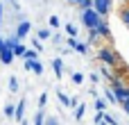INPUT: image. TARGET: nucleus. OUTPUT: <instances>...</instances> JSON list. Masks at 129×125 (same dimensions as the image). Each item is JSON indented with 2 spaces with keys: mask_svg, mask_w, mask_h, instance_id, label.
<instances>
[{
  "mask_svg": "<svg viewBox=\"0 0 129 125\" xmlns=\"http://www.w3.org/2000/svg\"><path fill=\"white\" fill-rule=\"evenodd\" d=\"M104 100H107L109 105H118V100H116V93H113V89H111V87L104 91Z\"/></svg>",
  "mask_w": 129,
  "mask_h": 125,
  "instance_id": "12",
  "label": "nucleus"
},
{
  "mask_svg": "<svg viewBox=\"0 0 129 125\" xmlns=\"http://www.w3.org/2000/svg\"><path fill=\"white\" fill-rule=\"evenodd\" d=\"M2 46H5V36L0 34V48H2Z\"/></svg>",
  "mask_w": 129,
  "mask_h": 125,
  "instance_id": "38",
  "label": "nucleus"
},
{
  "mask_svg": "<svg viewBox=\"0 0 129 125\" xmlns=\"http://www.w3.org/2000/svg\"><path fill=\"white\" fill-rule=\"evenodd\" d=\"M32 48L41 52V50H43V46H41V39H32Z\"/></svg>",
  "mask_w": 129,
  "mask_h": 125,
  "instance_id": "31",
  "label": "nucleus"
},
{
  "mask_svg": "<svg viewBox=\"0 0 129 125\" xmlns=\"http://www.w3.org/2000/svg\"><path fill=\"white\" fill-rule=\"evenodd\" d=\"M84 114H86V105H84V102H79V105L75 107V121H82V118H84Z\"/></svg>",
  "mask_w": 129,
  "mask_h": 125,
  "instance_id": "13",
  "label": "nucleus"
},
{
  "mask_svg": "<svg viewBox=\"0 0 129 125\" xmlns=\"http://www.w3.org/2000/svg\"><path fill=\"white\" fill-rule=\"evenodd\" d=\"M70 80H73V84H82V82H84V75H82V73H73Z\"/></svg>",
  "mask_w": 129,
  "mask_h": 125,
  "instance_id": "29",
  "label": "nucleus"
},
{
  "mask_svg": "<svg viewBox=\"0 0 129 125\" xmlns=\"http://www.w3.org/2000/svg\"><path fill=\"white\" fill-rule=\"evenodd\" d=\"M14 59H16V57H14V50H11L9 46H2V48H0V61H2L5 66H9Z\"/></svg>",
  "mask_w": 129,
  "mask_h": 125,
  "instance_id": "6",
  "label": "nucleus"
},
{
  "mask_svg": "<svg viewBox=\"0 0 129 125\" xmlns=\"http://www.w3.org/2000/svg\"><path fill=\"white\" fill-rule=\"evenodd\" d=\"M93 9L100 14V16H109L111 9H113V0H93Z\"/></svg>",
  "mask_w": 129,
  "mask_h": 125,
  "instance_id": "3",
  "label": "nucleus"
},
{
  "mask_svg": "<svg viewBox=\"0 0 129 125\" xmlns=\"http://www.w3.org/2000/svg\"><path fill=\"white\" fill-rule=\"evenodd\" d=\"M29 30H32V23H29V20H20V23L16 25V36L23 41V39L29 34Z\"/></svg>",
  "mask_w": 129,
  "mask_h": 125,
  "instance_id": "5",
  "label": "nucleus"
},
{
  "mask_svg": "<svg viewBox=\"0 0 129 125\" xmlns=\"http://www.w3.org/2000/svg\"><path fill=\"white\" fill-rule=\"evenodd\" d=\"M77 7H79V9H91V7H93V0H79Z\"/></svg>",
  "mask_w": 129,
  "mask_h": 125,
  "instance_id": "27",
  "label": "nucleus"
},
{
  "mask_svg": "<svg viewBox=\"0 0 129 125\" xmlns=\"http://www.w3.org/2000/svg\"><path fill=\"white\" fill-rule=\"evenodd\" d=\"M14 118H16L18 123H23V121H25V98H23V100H18L16 112H14Z\"/></svg>",
  "mask_w": 129,
  "mask_h": 125,
  "instance_id": "8",
  "label": "nucleus"
},
{
  "mask_svg": "<svg viewBox=\"0 0 129 125\" xmlns=\"http://www.w3.org/2000/svg\"><path fill=\"white\" fill-rule=\"evenodd\" d=\"M88 80H91L93 84H98V82H100V73H91V75H88Z\"/></svg>",
  "mask_w": 129,
  "mask_h": 125,
  "instance_id": "35",
  "label": "nucleus"
},
{
  "mask_svg": "<svg viewBox=\"0 0 129 125\" xmlns=\"http://www.w3.org/2000/svg\"><path fill=\"white\" fill-rule=\"evenodd\" d=\"M50 39H52V43H54V46H59V43L63 41V39H61V34H52Z\"/></svg>",
  "mask_w": 129,
  "mask_h": 125,
  "instance_id": "34",
  "label": "nucleus"
},
{
  "mask_svg": "<svg viewBox=\"0 0 129 125\" xmlns=\"http://www.w3.org/2000/svg\"><path fill=\"white\" fill-rule=\"evenodd\" d=\"M25 52H27V48H25L23 43H18V46L14 48V57H25Z\"/></svg>",
  "mask_w": 129,
  "mask_h": 125,
  "instance_id": "19",
  "label": "nucleus"
},
{
  "mask_svg": "<svg viewBox=\"0 0 129 125\" xmlns=\"http://www.w3.org/2000/svg\"><path fill=\"white\" fill-rule=\"evenodd\" d=\"M25 71H32V59H25Z\"/></svg>",
  "mask_w": 129,
  "mask_h": 125,
  "instance_id": "36",
  "label": "nucleus"
},
{
  "mask_svg": "<svg viewBox=\"0 0 129 125\" xmlns=\"http://www.w3.org/2000/svg\"><path fill=\"white\" fill-rule=\"evenodd\" d=\"M43 125H61V123H59L57 116H45V123H43Z\"/></svg>",
  "mask_w": 129,
  "mask_h": 125,
  "instance_id": "28",
  "label": "nucleus"
},
{
  "mask_svg": "<svg viewBox=\"0 0 129 125\" xmlns=\"http://www.w3.org/2000/svg\"><path fill=\"white\" fill-rule=\"evenodd\" d=\"M18 43H20V39H18V36H16V32H14V34H11V36H9V39H5V46H9V48H11V50H14V48H16V46H18Z\"/></svg>",
  "mask_w": 129,
  "mask_h": 125,
  "instance_id": "14",
  "label": "nucleus"
},
{
  "mask_svg": "<svg viewBox=\"0 0 129 125\" xmlns=\"http://www.w3.org/2000/svg\"><path fill=\"white\" fill-rule=\"evenodd\" d=\"M118 16H120V20H122V25L129 30V5H122L120 7V11H118Z\"/></svg>",
  "mask_w": 129,
  "mask_h": 125,
  "instance_id": "9",
  "label": "nucleus"
},
{
  "mask_svg": "<svg viewBox=\"0 0 129 125\" xmlns=\"http://www.w3.org/2000/svg\"><path fill=\"white\" fill-rule=\"evenodd\" d=\"M43 123H45V112L39 107V112L34 114V125H43Z\"/></svg>",
  "mask_w": 129,
  "mask_h": 125,
  "instance_id": "15",
  "label": "nucleus"
},
{
  "mask_svg": "<svg viewBox=\"0 0 129 125\" xmlns=\"http://www.w3.org/2000/svg\"><path fill=\"white\" fill-rule=\"evenodd\" d=\"M66 2H73V5H77V2H79V0H66Z\"/></svg>",
  "mask_w": 129,
  "mask_h": 125,
  "instance_id": "40",
  "label": "nucleus"
},
{
  "mask_svg": "<svg viewBox=\"0 0 129 125\" xmlns=\"http://www.w3.org/2000/svg\"><path fill=\"white\" fill-rule=\"evenodd\" d=\"M73 50H75V52H79V55H86V52H88V43H82V41H77Z\"/></svg>",
  "mask_w": 129,
  "mask_h": 125,
  "instance_id": "16",
  "label": "nucleus"
},
{
  "mask_svg": "<svg viewBox=\"0 0 129 125\" xmlns=\"http://www.w3.org/2000/svg\"><path fill=\"white\" fill-rule=\"evenodd\" d=\"M32 73H36V75H43V64H41L39 59H34V61H32Z\"/></svg>",
  "mask_w": 129,
  "mask_h": 125,
  "instance_id": "17",
  "label": "nucleus"
},
{
  "mask_svg": "<svg viewBox=\"0 0 129 125\" xmlns=\"http://www.w3.org/2000/svg\"><path fill=\"white\" fill-rule=\"evenodd\" d=\"M50 27H59V16H50Z\"/></svg>",
  "mask_w": 129,
  "mask_h": 125,
  "instance_id": "33",
  "label": "nucleus"
},
{
  "mask_svg": "<svg viewBox=\"0 0 129 125\" xmlns=\"http://www.w3.org/2000/svg\"><path fill=\"white\" fill-rule=\"evenodd\" d=\"M52 68H54V75L61 77V73H63V61H61L59 57H54V59H52Z\"/></svg>",
  "mask_w": 129,
  "mask_h": 125,
  "instance_id": "10",
  "label": "nucleus"
},
{
  "mask_svg": "<svg viewBox=\"0 0 129 125\" xmlns=\"http://www.w3.org/2000/svg\"><path fill=\"white\" fill-rule=\"evenodd\" d=\"M57 98H59V102H61L63 107H70V98H68L63 91H59V93H57Z\"/></svg>",
  "mask_w": 129,
  "mask_h": 125,
  "instance_id": "20",
  "label": "nucleus"
},
{
  "mask_svg": "<svg viewBox=\"0 0 129 125\" xmlns=\"http://www.w3.org/2000/svg\"><path fill=\"white\" fill-rule=\"evenodd\" d=\"M9 91H11V93H16V91H18V80H16L14 75L9 77Z\"/></svg>",
  "mask_w": 129,
  "mask_h": 125,
  "instance_id": "24",
  "label": "nucleus"
},
{
  "mask_svg": "<svg viewBox=\"0 0 129 125\" xmlns=\"http://www.w3.org/2000/svg\"><path fill=\"white\" fill-rule=\"evenodd\" d=\"M102 20H104V16H100L93 7H91V9H82V25H84L86 30H95Z\"/></svg>",
  "mask_w": 129,
  "mask_h": 125,
  "instance_id": "2",
  "label": "nucleus"
},
{
  "mask_svg": "<svg viewBox=\"0 0 129 125\" xmlns=\"http://www.w3.org/2000/svg\"><path fill=\"white\" fill-rule=\"evenodd\" d=\"M23 59H32V61H34V59H39V50H34V48H29V50L25 52V57H23Z\"/></svg>",
  "mask_w": 129,
  "mask_h": 125,
  "instance_id": "22",
  "label": "nucleus"
},
{
  "mask_svg": "<svg viewBox=\"0 0 129 125\" xmlns=\"http://www.w3.org/2000/svg\"><path fill=\"white\" fill-rule=\"evenodd\" d=\"M98 59H100L102 64L111 66V68H116V66H120V64H122L120 55H118V52H116L113 48H109V46H102V48L98 50Z\"/></svg>",
  "mask_w": 129,
  "mask_h": 125,
  "instance_id": "1",
  "label": "nucleus"
},
{
  "mask_svg": "<svg viewBox=\"0 0 129 125\" xmlns=\"http://www.w3.org/2000/svg\"><path fill=\"white\" fill-rule=\"evenodd\" d=\"M107 105H109L107 100H102V98L95 96V109H98V112H107Z\"/></svg>",
  "mask_w": 129,
  "mask_h": 125,
  "instance_id": "18",
  "label": "nucleus"
},
{
  "mask_svg": "<svg viewBox=\"0 0 129 125\" xmlns=\"http://www.w3.org/2000/svg\"><path fill=\"white\" fill-rule=\"evenodd\" d=\"M14 112H16L14 105H5V116H7V118H14Z\"/></svg>",
  "mask_w": 129,
  "mask_h": 125,
  "instance_id": "26",
  "label": "nucleus"
},
{
  "mask_svg": "<svg viewBox=\"0 0 129 125\" xmlns=\"http://www.w3.org/2000/svg\"><path fill=\"white\" fill-rule=\"evenodd\" d=\"M104 123H107V125H118V118H116L113 114H109V112H104Z\"/></svg>",
  "mask_w": 129,
  "mask_h": 125,
  "instance_id": "21",
  "label": "nucleus"
},
{
  "mask_svg": "<svg viewBox=\"0 0 129 125\" xmlns=\"http://www.w3.org/2000/svg\"><path fill=\"white\" fill-rule=\"evenodd\" d=\"M95 32H98V36H100V39H109V41H111V30H109L107 18H104V20H102V23L95 27Z\"/></svg>",
  "mask_w": 129,
  "mask_h": 125,
  "instance_id": "7",
  "label": "nucleus"
},
{
  "mask_svg": "<svg viewBox=\"0 0 129 125\" xmlns=\"http://www.w3.org/2000/svg\"><path fill=\"white\" fill-rule=\"evenodd\" d=\"M104 121V112H95V118H93V125H100Z\"/></svg>",
  "mask_w": 129,
  "mask_h": 125,
  "instance_id": "30",
  "label": "nucleus"
},
{
  "mask_svg": "<svg viewBox=\"0 0 129 125\" xmlns=\"http://www.w3.org/2000/svg\"><path fill=\"white\" fill-rule=\"evenodd\" d=\"M66 32H68V36H77V25L68 23V25H66Z\"/></svg>",
  "mask_w": 129,
  "mask_h": 125,
  "instance_id": "25",
  "label": "nucleus"
},
{
  "mask_svg": "<svg viewBox=\"0 0 129 125\" xmlns=\"http://www.w3.org/2000/svg\"><path fill=\"white\" fill-rule=\"evenodd\" d=\"M45 102H48V93H41V96H39V107L43 109V107H45Z\"/></svg>",
  "mask_w": 129,
  "mask_h": 125,
  "instance_id": "32",
  "label": "nucleus"
},
{
  "mask_svg": "<svg viewBox=\"0 0 129 125\" xmlns=\"http://www.w3.org/2000/svg\"><path fill=\"white\" fill-rule=\"evenodd\" d=\"M86 43H88V48L100 43V36H98V32H95V30H88V39H86Z\"/></svg>",
  "mask_w": 129,
  "mask_h": 125,
  "instance_id": "11",
  "label": "nucleus"
},
{
  "mask_svg": "<svg viewBox=\"0 0 129 125\" xmlns=\"http://www.w3.org/2000/svg\"><path fill=\"white\" fill-rule=\"evenodd\" d=\"M113 89V93H116V100H118V105H125L129 100V84H120V87H111Z\"/></svg>",
  "mask_w": 129,
  "mask_h": 125,
  "instance_id": "4",
  "label": "nucleus"
},
{
  "mask_svg": "<svg viewBox=\"0 0 129 125\" xmlns=\"http://www.w3.org/2000/svg\"><path fill=\"white\" fill-rule=\"evenodd\" d=\"M0 23H2V2H0Z\"/></svg>",
  "mask_w": 129,
  "mask_h": 125,
  "instance_id": "39",
  "label": "nucleus"
},
{
  "mask_svg": "<svg viewBox=\"0 0 129 125\" xmlns=\"http://www.w3.org/2000/svg\"><path fill=\"white\" fill-rule=\"evenodd\" d=\"M36 36H39V39H41V41H43V39H50V36H52V34H50V30H48V27H41V30H39V34H36Z\"/></svg>",
  "mask_w": 129,
  "mask_h": 125,
  "instance_id": "23",
  "label": "nucleus"
},
{
  "mask_svg": "<svg viewBox=\"0 0 129 125\" xmlns=\"http://www.w3.org/2000/svg\"><path fill=\"white\" fill-rule=\"evenodd\" d=\"M122 109H125V114H127V116H129V100H127V102H125V105H122Z\"/></svg>",
  "mask_w": 129,
  "mask_h": 125,
  "instance_id": "37",
  "label": "nucleus"
}]
</instances>
